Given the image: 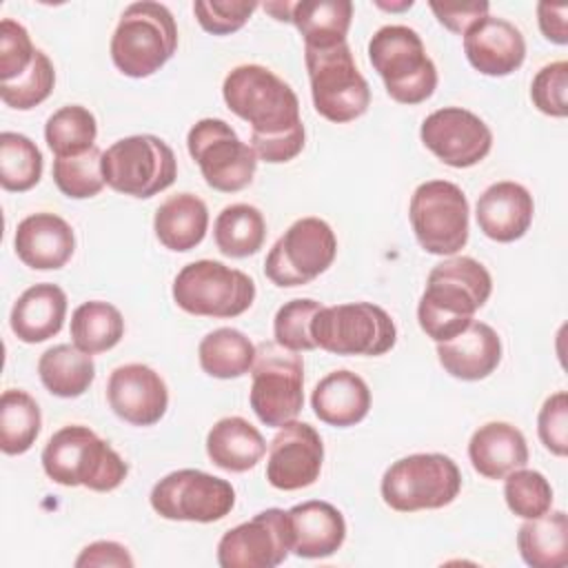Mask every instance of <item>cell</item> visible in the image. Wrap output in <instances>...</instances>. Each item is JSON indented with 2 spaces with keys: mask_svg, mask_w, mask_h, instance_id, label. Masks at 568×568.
Wrapping results in <instances>:
<instances>
[{
  "mask_svg": "<svg viewBox=\"0 0 568 568\" xmlns=\"http://www.w3.org/2000/svg\"><path fill=\"white\" fill-rule=\"evenodd\" d=\"M493 293L488 268L468 255H455L433 266L417 304L419 328L433 342L459 335Z\"/></svg>",
  "mask_w": 568,
  "mask_h": 568,
  "instance_id": "cell-1",
  "label": "cell"
},
{
  "mask_svg": "<svg viewBox=\"0 0 568 568\" xmlns=\"http://www.w3.org/2000/svg\"><path fill=\"white\" fill-rule=\"evenodd\" d=\"M226 106L251 124V138L271 140L304 131L297 93L262 64L231 69L222 84Z\"/></svg>",
  "mask_w": 568,
  "mask_h": 568,
  "instance_id": "cell-2",
  "label": "cell"
},
{
  "mask_svg": "<svg viewBox=\"0 0 568 568\" xmlns=\"http://www.w3.org/2000/svg\"><path fill=\"white\" fill-rule=\"evenodd\" d=\"M47 477L60 486H84L98 493L115 490L129 475V464L95 430L69 424L55 430L42 450Z\"/></svg>",
  "mask_w": 568,
  "mask_h": 568,
  "instance_id": "cell-3",
  "label": "cell"
},
{
  "mask_svg": "<svg viewBox=\"0 0 568 568\" xmlns=\"http://www.w3.org/2000/svg\"><path fill=\"white\" fill-rule=\"evenodd\" d=\"M178 49L173 13L153 0L129 4L111 36V60L129 78H149L160 71Z\"/></svg>",
  "mask_w": 568,
  "mask_h": 568,
  "instance_id": "cell-4",
  "label": "cell"
},
{
  "mask_svg": "<svg viewBox=\"0 0 568 568\" xmlns=\"http://www.w3.org/2000/svg\"><path fill=\"white\" fill-rule=\"evenodd\" d=\"M368 60L399 104L426 102L437 89V67L419 33L406 24H386L368 40Z\"/></svg>",
  "mask_w": 568,
  "mask_h": 568,
  "instance_id": "cell-5",
  "label": "cell"
},
{
  "mask_svg": "<svg viewBox=\"0 0 568 568\" xmlns=\"http://www.w3.org/2000/svg\"><path fill=\"white\" fill-rule=\"evenodd\" d=\"M379 490L384 504L397 513L435 510L455 501L462 473L444 453H415L386 468Z\"/></svg>",
  "mask_w": 568,
  "mask_h": 568,
  "instance_id": "cell-6",
  "label": "cell"
},
{
  "mask_svg": "<svg viewBox=\"0 0 568 568\" xmlns=\"http://www.w3.org/2000/svg\"><path fill=\"white\" fill-rule=\"evenodd\" d=\"M315 111L328 122L344 124L362 118L371 106V87L359 73L348 42L328 49L304 47Z\"/></svg>",
  "mask_w": 568,
  "mask_h": 568,
  "instance_id": "cell-7",
  "label": "cell"
},
{
  "mask_svg": "<svg viewBox=\"0 0 568 568\" xmlns=\"http://www.w3.org/2000/svg\"><path fill=\"white\" fill-rule=\"evenodd\" d=\"M311 335L317 348L333 355L377 357L397 342L393 317L373 302L322 306L311 322Z\"/></svg>",
  "mask_w": 568,
  "mask_h": 568,
  "instance_id": "cell-8",
  "label": "cell"
},
{
  "mask_svg": "<svg viewBox=\"0 0 568 568\" xmlns=\"http://www.w3.org/2000/svg\"><path fill=\"white\" fill-rule=\"evenodd\" d=\"M102 175L113 191L146 200L175 182L178 160L162 138L129 135L102 153Z\"/></svg>",
  "mask_w": 568,
  "mask_h": 568,
  "instance_id": "cell-9",
  "label": "cell"
},
{
  "mask_svg": "<svg viewBox=\"0 0 568 568\" xmlns=\"http://www.w3.org/2000/svg\"><path fill=\"white\" fill-rule=\"evenodd\" d=\"M171 293L173 302L191 315L237 317L251 308L255 282L217 260H197L180 268Z\"/></svg>",
  "mask_w": 568,
  "mask_h": 568,
  "instance_id": "cell-10",
  "label": "cell"
},
{
  "mask_svg": "<svg viewBox=\"0 0 568 568\" xmlns=\"http://www.w3.org/2000/svg\"><path fill=\"white\" fill-rule=\"evenodd\" d=\"M468 213L466 193L448 180L422 182L408 204L415 237L430 255H455L466 246Z\"/></svg>",
  "mask_w": 568,
  "mask_h": 568,
  "instance_id": "cell-11",
  "label": "cell"
},
{
  "mask_svg": "<svg viewBox=\"0 0 568 568\" xmlns=\"http://www.w3.org/2000/svg\"><path fill=\"white\" fill-rule=\"evenodd\" d=\"M248 402L257 419L266 426H284L304 406V362L302 355L280 344H262L251 366Z\"/></svg>",
  "mask_w": 568,
  "mask_h": 568,
  "instance_id": "cell-12",
  "label": "cell"
},
{
  "mask_svg": "<svg viewBox=\"0 0 568 568\" xmlns=\"http://www.w3.org/2000/svg\"><path fill=\"white\" fill-rule=\"evenodd\" d=\"M337 255V237L320 217L295 220L264 260V275L282 288L304 286L320 277Z\"/></svg>",
  "mask_w": 568,
  "mask_h": 568,
  "instance_id": "cell-13",
  "label": "cell"
},
{
  "mask_svg": "<svg viewBox=\"0 0 568 568\" xmlns=\"http://www.w3.org/2000/svg\"><path fill=\"white\" fill-rule=\"evenodd\" d=\"M189 155L197 162L204 182L222 193H235L253 182L257 155L251 144L220 118L197 120L186 135Z\"/></svg>",
  "mask_w": 568,
  "mask_h": 568,
  "instance_id": "cell-14",
  "label": "cell"
},
{
  "mask_svg": "<svg viewBox=\"0 0 568 568\" xmlns=\"http://www.w3.org/2000/svg\"><path fill=\"white\" fill-rule=\"evenodd\" d=\"M149 501L164 519L211 524L233 510L235 488L231 481L204 470L180 468L155 481Z\"/></svg>",
  "mask_w": 568,
  "mask_h": 568,
  "instance_id": "cell-15",
  "label": "cell"
},
{
  "mask_svg": "<svg viewBox=\"0 0 568 568\" xmlns=\"http://www.w3.org/2000/svg\"><path fill=\"white\" fill-rule=\"evenodd\" d=\"M291 552L288 515L282 508H266L253 519L226 530L217 541L222 568H275Z\"/></svg>",
  "mask_w": 568,
  "mask_h": 568,
  "instance_id": "cell-16",
  "label": "cell"
},
{
  "mask_svg": "<svg viewBox=\"0 0 568 568\" xmlns=\"http://www.w3.org/2000/svg\"><path fill=\"white\" fill-rule=\"evenodd\" d=\"M419 138L437 160L453 169L475 166L493 149L490 126L462 106H444L426 115Z\"/></svg>",
  "mask_w": 568,
  "mask_h": 568,
  "instance_id": "cell-17",
  "label": "cell"
},
{
  "mask_svg": "<svg viewBox=\"0 0 568 568\" xmlns=\"http://www.w3.org/2000/svg\"><path fill=\"white\" fill-rule=\"evenodd\" d=\"M322 462L324 444L320 433L306 422L291 419L271 439L266 479L277 490H300L317 481Z\"/></svg>",
  "mask_w": 568,
  "mask_h": 568,
  "instance_id": "cell-18",
  "label": "cell"
},
{
  "mask_svg": "<svg viewBox=\"0 0 568 568\" xmlns=\"http://www.w3.org/2000/svg\"><path fill=\"white\" fill-rule=\"evenodd\" d=\"M111 410L131 426H153L169 408V388L160 373L146 364H122L106 382Z\"/></svg>",
  "mask_w": 568,
  "mask_h": 568,
  "instance_id": "cell-19",
  "label": "cell"
},
{
  "mask_svg": "<svg viewBox=\"0 0 568 568\" xmlns=\"http://www.w3.org/2000/svg\"><path fill=\"white\" fill-rule=\"evenodd\" d=\"M464 53L479 73L504 78L524 64L526 40L513 22L488 13L464 33Z\"/></svg>",
  "mask_w": 568,
  "mask_h": 568,
  "instance_id": "cell-20",
  "label": "cell"
},
{
  "mask_svg": "<svg viewBox=\"0 0 568 568\" xmlns=\"http://www.w3.org/2000/svg\"><path fill=\"white\" fill-rule=\"evenodd\" d=\"M535 202L528 189L513 180L490 184L477 200L475 217L479 231L501 244L526 235L532 224Z\"/></svg>",
  "mask_w": 568,
  "mask_h": 568,
  "instance_id": "cell-21",
  "label": "cell"
},
{
  "mask_svg": "<svg viewBox=\"0 0 568 568\" xmlns=\"http://www.w3.org/2000/svg\"><path fill=\"white\" fill-rule=\"evenodd\" d=\"M13 248L22 264L36 271L62 268L75 251L71 224L49 211L27 215L13 235Z\"/></svg>",
  "mask_w": 568,
  "mask_h": 568,
  "instance_id": "cell-22",
  "label": "cell"
},
{
  "mask_svg": "<svg viewBox=\"0 0 568 568\" xmlns=\"http://www.w3.org/2000/svg\"><path fill=\"white\" fill-rule=\"evenodd\" d=\"M437 359L450 377L477 382L499 366L501 339L490 324L473 320L459 335L437 344Z\"/></svg>",
  "mask_w": 568,
  "mask_h": 568,
  "instance_id": "cell-23",
  "label": "cell"
},
{
  "mask_svg": "<svg viewBox=\"0 0 568 568\" xmlns=\"http://www.w3.org/2000/svg\"><path fill=\"white\" fill-rule=\"evenodd\" d=\"M286 515L293 555L304 559H324L342 548L346 539V521L333 504L311 499L295 504Z\"/></svg>",
  "mask_w": 568,
  "mask_h": 568,
  "instance_id": "cell-24",
  "label": "cell"
},
{
  "mask_svg": "<svg viewBox=\"0 0 568 568\" xmlns=\"http://www.w3.org/2000/svg\"><path fill=\"white\" fill-rule=\"evenodd\" d=\"M468 459L486 479H504L508 473L528 464L524 433L508 422H486L468 442Z\"/></svg>",
  "mask_w": 568,
  "mask_h": 568,
  "instance_id": "cell-25",
  "label": "cell"
},
{
  "mask_svg": "<svg viewBox=\"0 0 568 568\" xmlns=\"http://www.w3.org/2000/svg\"><path fill=\"white\" fill-rule=\"evenodd\" d=\"M67 317V293L51 282L29 286L11 308V331L24 344H40L58 335Z\"/></svg>",
  "mask_w": 568,
  "mask_h": 568,
  "instance_id": "cell-26",
  "label": "cell"
},
{
  "mask_svg": "<svg viewBox=\"0 0 568 568\" xmlns=\"http://www.w3.org/2000/svg\"><path fill=\"white\" fill-rule=\"evenodd\" d=\"M311 406L320 422L335 428H348L368 415L371 388L357 373L344 368L333 371L315 384Z\"/></svg>",
  "mask_w": 568,
  "mask_h": 568,
  "instance_id": "cell-27",
  "label": "cell"
},
{
  "mask_svg": "<svg viewBox=\"0 0 568 568\" xmlns=\"http://www.w3.org/2000/svg\"><path fill=\"white\" fill-rule=\"evenodd\" d=\"M266 453L262 433L244 417H222L206 435L209 459L229 473L251 470Z\"/></svg>",
  "mask_w": 568,
  "mask_h": 568,
  "instance_id": "cell-28",
  "label": "cell"
},
{
  "mask_svg": "<svg viewBox=\"0 0 568 568\" xmlns=\"http://www.w3.org/2000/svg\"><path fill=\"white\" fill-rule=\"evenodd\" d=\"M209 229V209L193 193H175L164 200L153 217V231L160 244L169 251L184 253L195 248Z\"/></svg>",
  "mask_w": 568,
  "mask_h": 568,
  "instance_id": "cell-29",
  "label": "cell"
},
{
  "mask_svg": "<svg viewBox=\"0 0 568 568\" xmlns=\"http://www.w3.org/2000/svg\"><path fill=\"white\" fill-rule=\"evenodd\" d=\"M353 20L351 0H302L293 2L291 22L300 31L304 47L328 49L346 42Z\"/></svg>",
  "mask_w": 568,
  "mask_h": 568,
  "instance_id": "cell-30",
  "label": "cell"
},
{
  "mask_svg": "<svg viewBox=\"0 0 568 568\" xmlns=\"http://www.w3.org/2000/svg\"><path fill=\"white\" fill-rule=\"evenodd\" d=\"M38 375L51 395L73 399L84 395L93 384L95 364L75 344H55L40 355Z\"/></svg>",
  "mask_w": 568,
  "mask_h": 568,
  "instance_id": "cell-31",
  "label": "cell"
},
{
  "mask_svg": "<svg viewBox=\"0 0 568 568\" xmlns=\"http://www.w3.org/2000/svg\"><path fill=\"white\" fill-rule=\"evenodd\" d=\"M521 559L532 568H561L568 561V517L564 510H548L526 519L517 530Z\"/></svg>",
  "mask_w": 568,
  "mask_h": 568,
  "instance_id": "cell-32",
  "label": "cell"
},
{
  "mask_svg": "<svg viewBox=\"0 0 568 568\" xmlns=\"http://www.w3.org/2000/svg\"><path fill=\"white\" fill-rule=\"evenodd\" d=\"M257 346L237 328L222 326L206 333L197 346V359L206 375L235 379L251 371Z\"/></svg>",
  "mask_w": 568,
  "mask_h": 568,
  "instance_id": "cell-33",
  "label": "cell"
},
{
  "mask_svg": "<svg viewBox=\"0 0 568 568\" xmlns=\"http://www.w3.org/2000/svg\"><path fill=\"white\" fill-rule=\"evenodd\" d=\"M213 237L226 257H248L255 255L264 244L266 220L253 204H229L215 217Z\"/></svg>",
  "mask_w": 568,
  "mask_h": 568,
  "instance_id": "cell-34",
  "label": "cell"
},
{
  "mask_svg": "<svg viewBox=\"0 0 568 568\" xmlns=\"http://www.w3.org/2000/svg\"><path fill=\"white\" fill-rule=\"evenodd\" d=\"M124 335L122 313L102 300L82 302L71 315V342L89 353L98 355L120 344Z\"/></svg>",
  "mask_w": 568,
  "mask_h": 568,
  "instance_id": "cell-35",
  "label": "cell"
},
{
  "mask_svg": "<svg viewBox=\"0 0 568 568\" xmlns=\"http://www.w3.org/2000/svg\"><path fill=\"white\" fill-rule=\"evenodd\" d=\"M42 428L38 402L20 388H9L0 397V448L4 455L27 453Z\"/></svg>",
  "mask_w": 568,
  "mask_h": 568,
  "instance_id": "cell-36",
  "label": "cell"
},
{
  "mask_svg": "<svg viewBox=\"0 0 568 568\" xmlns=\"http://www.w3.org/2000/svg\"><path fill=\"white\" fill-rule=\"evenodd\" d=\"M98 122L95 115L82 104H67L53 111L44 124L47 146L55 158L78 155L95 146Z\"/></svg>",
  "mask_w": 568,
  "mask_h": 568,
  "instance_id": "cell-37",
  "label": "cell"
},
{
  "mask_svg": "<svg viewBox=\"0 0 568 568\" xmlns=\"http://www.w3.org/2000/svg\"><path fill=\"white\" fill-rule=\"evenodd\" d=\"M42 153L36 142L16 131L0 133V184L4 191L22 193L42 178Z\"/></svg>",
  "mask_w": 568,
  "mask_h": 568,
  "instance_id": "cell-38",
  "label": "cell"
},
{
  "mask_svg": "<svg viewBox=\"0 0 568 568\" xmlns=\"http://www.w3.org/2000/svg\"><path fill=\"white\" fill-rule=\"evenodd\" d=\"M53 182L67 197L73 200H87L98 195L106 184L102 175V151L98 149V144L78 155L55 158Z\"/></svg>",
  "mask_w": 568,
  "mask_h": 568,
  "instance_id": "cell-39",
  "label": "cell"
},
{
  "mask_svg": "<svg viewBox=\"0 0 568 568\" xmlns=\"http://www.w3.org/2000/svg\"><path fill=\"white\" fill-rule=\"evenodd\" d=\"M504 499L513 515L521 519H535L550 510L552 488L539 470L524 466L504 477Z\"/></svg>",
  "mask_w": 568,
  "mask_h": 568,
  "instance_id": "cell-40",
  "label": "cell"
},
{
  "mask_svg": "<svg viewBox=\"0 0 568 568\" xmlns=\"http://www.w3.org/2000/svg\"><path fill=\"white\" fill-rule=\"evenodd\" d=\"M55 84L53 62L44 51H36L31 67L11 82H0V98L7 106L18 111H29L44 102Z\"/></svg>",
  "mask_w": 568,
  "mask_h": 568,
  "instance_id": "cell-41",
  "label": "cell"
},
{
  "mask_svg": "<svg viewBox=\"0 0 568 568\" xmlns=\"http://www.w3.org/2000/svg\"><path fill=\"white\" fill-rule=\"evenodd\" d=\"M324 304L311 300V297H297L286 304H282L273 317V337L275 344L302 353V351H313L315 339L311 335V322L315 313Z\"/></svg>",
  "mask_w": 568,
  "mask_h": 568,
  "instance_id": "cell-42",
  "label": "cell"
},
{
  "mask_svg": "<svg viewBox=\"0 0 568 568\" xmlns=\"http://www.w3.org/2000/svg\"><path fill=\"white\" fill-rule=\"evenodd\" d=\"M568 62L555 60L537 71L530 84V100L532 104L550 115V118H566L568 115Z\"/></svg>",
  "mask_w": 568,
  "mask_h": 568,
  "instance_id": "cell-43",
  "label": "cell"
},
{
  "mask_svg": "<svg viewBox=\"0 0 568 568\" xmlns=\"http://www.w3.org/2000/svg\"><path fill=\"white\" fill-rule=\"evenodd\" d=\"M257 7V2L246 0H197L193 13L206 33L229 36L240 31Z\"/></svg>",
  "mask_w": 568,
  "mask_h": 568,
  "instance_id": "cell-44",
  "label": "cell"
},
{
  "mask_svg": "<svg viewBox=\"0 0 568 568\" xmlns=\"http://www.w3.org/2000/svg\"><path fill=\"white\" fill-rule=\"evenodd\" d=\"M36 47L29 38V31L11 20L2 18L0 22V82H11L18 75H22L33 58H36Z\"/></svg>",
  "mask_w": 568,
  "mask_h": 568,
  "instance_id": "cell-45",
  "label": "cell"
},
{
  "mask_svg": "<svg viewBox=\"0 0 568 568\" xmlns=\"http://www.w3.org/2000/svg\"><path fill=\"white\" fill-rule=\"evenodd\" d=\"M537 433L546 450L557 457L568 455V395L566 390H557L539 408L537 415Z\"/></svg>",
  "mask_w": 568,
  "mask_h": 568,
  "instance_id": "cell-46",
  "label": "cell"
},
{
  "mask_svg": "<svg viewBox=\"0 0 568 568\" xmlns=\"http://www.w3.org/2000/svg\"><path fill=\"white\" fill-rule=\"evenodd\" d=\"M490 4L488 2H468V4H439L430 2V11L437 16L439 24H444L448 31L464 36L479 18L488 16Z\"/></svg>",
  "mask_w": 568,
  "mask_h": 568,
  "instance_id": "cell-47",
  "label": "cell"
},
{
  "mask_svg": "<svg viewBox=\"0 0 568 568\" xmlns=\"http://www.w3.org/2000/svg\"><path fill=\"white\" fill-rule=\"evenodd\" d=\"M133 564L135 561L129 555L126 546H122L118 541H109V539H100V541H93V544L84 546L82 552L75 559L78 568H87V566H98V568L126 566V568H131Z\"/></svg>",
  "mask_w": 568,
  "mask_h": 568,
  "instance_id": "cell-48",
  "label": "cell"
},
{
  "mask_svg": "<svg viewBox=\"0 0 568 568\" xmlns=\"http://www.w3.org/2000/svg\"><path fill=\"white\" fill-rule=\"evenodd\" d=\"M537 22L546 40L555 44H568V4H537Z\"/></svg>",
  "mask_w": 568,
  "mask_h": 568,
  "instance_id": "cell-49",
  "label": "cell"
},
{
  "mask_svg": "<svg viewBox=\"0 0 568 568\" xmlns=\"http://www.w3.org/2000/svg\"><path fill=\"white\" fill-rule=\"evenodd\" d=\"M264 11H268L275 20L280 22H291V13H293V2H266Z\"/></svg>",
  "mask_w": 568,
  "mask_h": 568,
  "instance_id": "cell-50",
  "label": "cell"
},
{
  "mask_svg": "<svg viewBox=\"0 0 568 568\" xmlns=\"http://www.w3.org/2000/svg\"><path fill=\"white\" fill-rule=\"evenodd\" d=\"M377 7L388 9V11H399V9H408V7H413V0H404V2H399V4H384V2H377Z\"/></svg>",
  "mask_w": 568,
  "mask_h": 568,
  "instance_id": "cell-51",
  "label": "cell"
}]
</instances>
